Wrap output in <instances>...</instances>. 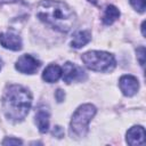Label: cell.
I'll use <instances>...</instances> for the list:
<instances>
[{
	"label": "cell",
	"mask_w": 146,
	"mask_h": 146,
	"mask_svg": "<svg viewBox=\"0 0 146 146\" xmlns=\"http://www.w3.org/2000/svg\"><path fill=\"white\" fill-rule=\"evenodd\" d=\"M36 17L52 29L66 33L75 24V14L63 1L42 0L36 7Z\"/></svg>",
	"instance_id": "1"
},
{
	"label": "cell",
	"mask_w": 146,
	"mask_h": 146,
	"mask_svg": "<svg viewBox=\"0 0 146 146\" xmlns=\"http://www.w3.org/2000/svg\"><path fill=\"white\" fill-rule=\"evenodd\" d=\"M32 104L31 92L18 84L7 87L2 97V110L7 119L19 122L25 119Z\"/></svg>",
	"instance_id": "2"
},
{
	"label": "cell",
	"mask_w": 146,
	"mask_h": 146,
	"mask_svg": "<svg viewBox=\"0 0 146 146\" xmlns=\"http://www.w3.org/2000/svg\"><path fill=\"white\" fill-rule=\"evenodd\" d=\"M96 114V107L91 104H83L78 107L73 113L70 123V133L72 137L81 138L88 132V125L94 115Z\"/></svg>",
	"instance_id": "3"
},
{
	"label": "cell",
	"mask_w": 146,
	"mask_h": 146,
	"mask_svg": "<svg viewBox=\"0 0 146 146\" xmlns=\"http://www.w3.org/2000/svg\"><path fill=\"white\" fill-rule=\"evenodd\" d=\"M81 59L88 68L96 72H111L116 65L114 56L106 51H88L81 56Z\"/></svg>",
	"instance_id": "4"
},
{
	"label": "cell",
	"mask_w": 146,
	"mask_h": 146,
	"mask_svg": "<svg viewBox=\"0 0 146 146\" xmlns=\"http://www.w3.org/2000/svg\"><path fill=\"white\" fill-rule=\"evenodd\" d=\"M40 65H41L40 60H38L32 55H23L17 59L15 67L21 73L33 74L40 67Z\"/></svg>",
	"instance_id": "5"
},
{
	"label": "cell",
	"mask_w": 146,
	"mask_h": 146,
	"mask_svg": "<svg viewBox=\"0 0 146 146\" xmlns=\"http://www.w3.org/2000/svg\"><path fill=\"white\" fill-rule=\"evenodd\" d=\"M120 89L124 96H133L139 89V82L133 75H123L119 81Z\"/></svg>",
	"instance_id": "6"
},
{
	"label": "cell",
	"mask_w": 146,
	"mask_h": 146,
	"mask_svg": "<svg viewBox=\"0 0 146 146\" xmlns=\"http://www.w3.org/2000/svg\"><path fill=\"white\" fill-rule=\"evenodd\" d=\"M0 43L3 48L17 51L22 49V39L18 34L9 31L6 33H0Z\"/></svg>",
	"instance_id": "7"
},
{
	"label": "cell",
	"mask_w": 146,
	"mask_h": 146,
	"mask_svg": "<svg viewBox=\"0 0 146 146\" xmlns=\"http://www.w3.org/2000/svg\"><path fill=\"white\" fill-rule=\"evenodd\" d=\"M84 72L76 66L75 64L71 63V62H66L62 68V74H63V80L66 83H71L75 80H81L82 79V74Z\"/></svg>",
	"instance_id": "8"
},
{
	"label": "cell",
	"mask_w": 146,
	"mask_h": 146,
	"mask_svg": "<svg viewBox=\"0 0 146 146\" xmlns=\"http://www.w3.org/2000/svg\"><path fill=\"white\" fill-rule=\"evenodd\" d=\"M127 143L131 146L145 144V130L141 125H133L127 132Z\"/></svg>",
	"instance_id": "9"
},
{
	"label": "cell",
	"mask_w": 146,
	"mask_h": 146,
	"mask_svg": "<svg viewBox=\"0 0 146 146\" xmlns=\"http://www.w3.org/2000/svg\"><path fill=\"white\" fill-rule=\"evenodd\" d=\"M35 123L40 132H47L49 128V111L46 106L41 105L35 112Z\"/></svg>",
	"instance_id": "10"
},
{
	"label": "cell",
	"mask_w": 146,
	"mask_h": 146,
	"mask_svg": "<svg viewBox=\"0 0 146 146\" xmlns=\"http://www.w3.org/2000/svg\"><path fill=\"white\" fill-rule=\"evenodd\" d=\"M60 76H62V68L56 64L48 65L42 73V79L49 83L56 82Z\"/></svg>",
	"instance_id": "11"
},
{
	"label": "cell",
	"mask_w": 146,
	"mask_h": 146,
	"mask_svg": "<svg viewBox=\"0 0 146 146\" xmlns=\"http://www.w3.org/2000/svg\"><path fill=\"white\" fill-rule=\"evenodd\" d=\"M90 40H91V33L89 31H78L73 35L71 46L75 49H79L86 46Z\"/></svg>",
	"instance_id": "12"
},
{
	"label": "cell",
	"mask_w": 146,
	"mask_h": 146,
	"mask_svg": "<svg viewBox=\"0 0 146 146\" xmlns=\"http://www.w3.org/2000/svg\"><path fill=\"white\" fill-rule=\"evenodd\" d=\"M120 17V11L119 9L113 6V5H110L105 8V11H104V15H103V22L105 25H111L113 24L117 18Z\"/></svg>",
	"instance_id": "13"
},
{
	"label": "cell",
	"mask_w": 146,
	"mask_h": 146,
	"mask_svg": "<svg viewBox=\"0 0 146 146\" xmlns=\"http://www.w3.org/2000/svg\"><path fill=\"white\" fill-rule=\"evenodd\" d=\"M130 1V5L139 13H144L145 11V8H146V5H145V0H129Z\"/></svg>",
	"instance_id": "14"
},
{
	"label": "cell",
	"mask_w": 146,
	"mask_h": 146,
	"mask_svg": "<svg viewBox=\"0 0 146 146\" xmlns=\"http://www.w3.org/2000/svg\"><path fill=\"white\" fill-rule=\"evenodd\" d=\"M137 58L139 60V64L144 66L145 65V48L143 46L137 49Z\"/></svg>",
	"instance_id": "15"
},
{
	"label": "cell",
	"mask_w": 146,
	"mask_h": 146,
	"mask_svg": "<svg viewBox=\"0 0 146 146\" xmlns=\"http://www.w3.org/2000/svg\"><path fill=\"white\" fill-rule=\"evenodd\" d=\"M2 145H22V140L17 138H6L2 141Z\"/></svg>",
	"instance_id": "16"
},
{
	"label": "cell",
	"mask_w": 146,
	"mask_h": 146,
	"mask_svg": "<svg viewBox=\"0 0 146 146\" xmlns=\"http://www.w3.org/2000/svg\"><path fill=\"white\" fill-rule=\"evenodd\" d=\"M52 135L55 136V137H58V138H62L63 136H64V130L60 128V127H55V129H54V131H52Z\"/></svg>",
	"instance_id": "17"
},
{
	"label": "cell",
	"mask_w": 146,
	"mask_h": 146,
	"mask_svg": "<svg viewBox=\"0 0 146 146\" xmlns=\"http://www.w3.org/2000/svg\"><path fill=\"white\" fill-rule=\"evenodd\" d=\"M56 98H57V100L60 103V102H63L64 100V98H65V94H64V91L63 90H60V89H58L57 91H56Z\"/></svg>",
	"instance_id": "18"
},
{
	"label": "cell",
	"mask_w": 146,
	"mask_h": 146,
	"mask_svg": "<svg viewBox=\"0 0 146 146\" xmlns=\"http://www.w3.org/2000/svg\"><path fill=\"white\" fill-rule=\"evenodd\" d=\"M141 32H143V35L145 36L146 34H145V22H143V24H141Z\"/></svg>",
	"instance_id": "19"
},
{
	"label": "cell",
	"mask_w": 146,
	"mask_h": 146,
	"mask_svg": "<svg viewBox=\"0 0 146 146\" xmlns=\"http://www.w3.org/2000/svg\"><path fill=\"white\" fill-rule=\"evenodd\" d=\"M89 1H90V2H92V3H95V5L97 3V1H96V0H89Z\"/></svg>",
	"instance_id": "20"
},
{
	"label": "cell",
	"mask_w": 146,
	"mask_h": 146,
	"mask_svg": "<svg viewBox=\"0 0 146 146\" xmlns=\"http://www.w3.org/2000/svg\"><path fill=\"white\" fill-rule=\"evenodd\" d=\"M7 1H16V0H7Z\"/></svg>",
	"instance_id": "21"
}]
</instances>
